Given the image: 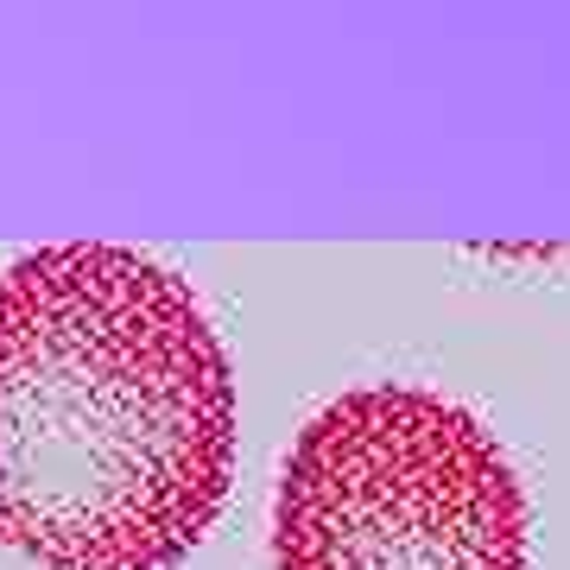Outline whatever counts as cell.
I'll return each mask as SVG.
<instances>
[{"mask_svg":"<svg viewBox=\"0 0 570 570\" xmlns=\"http://www.w3.org/2000/svg\"><path fill=\"white\" fill-rule=\"evenodd\" d=\"M235 482V374L171 266L115 242L0 273V539L39 570H171Z\"/></svg>","mask_w":570,"mask_h":570,"instance_id":"cell-1","label":"cell"},{"mask_svg":"<svg viewBox=\"0 0 570 570\" xmlns=\"http://www.w3.org/2000/svg\"><path fill=\"white\" fill-rule=\"evenodd\" d=\"M273 570H527V489L444 393L355 387L279 469Z\"/></svg>","mask_w":570,"mask_h":570,"instance_id":"cell-2","label":"cell"}]
</instances>
